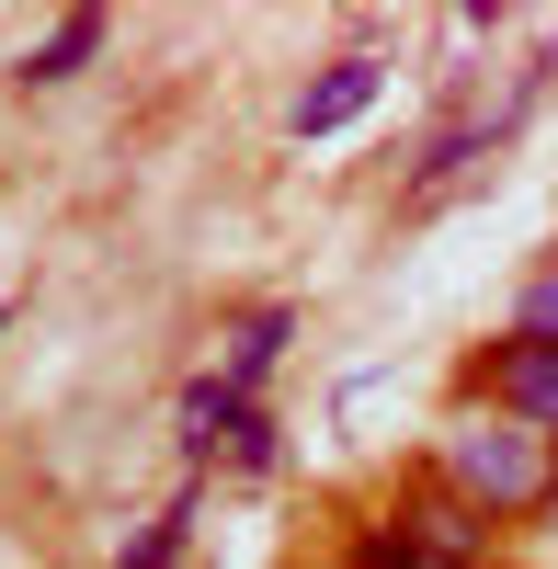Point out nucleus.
<instances>
[{"mask_svg":"<svg viewBox=\"0 0 558 569\" xmlns=\"http://www.w3.org/2000/svg\"><path fill=\"white\" fill-rule=\"evenodd\" d=\"M501 160V137H490V114H445L434 137H422V160H410V182H399V206L410 217H434L445 194H468V182Z\"/></svg>","mask_w":558,"mask_h":569,"instance_id":"6","label":"nucleus"},{"mask_svg":"<svg viewBox=\"0 0 558 569\" xmlns=\"http://www.w3.org/2000/svg\"><path fill=\"white\" fill-rule=\"evenodd\" d=\"M388 512H399V525L422 536L445 569H501V536H490V525H479V512L456 501V490H434L422 467H399V479H388Z\"/></svg>","mask_w":558,"mask_h":569,"instance_id":"5","label":"nucleus"},{"mask_svg":"<svg viewBox=\"0 0 558 569\" xmlns=\"http://www.w3.org/2000/svg\"><path fill=\"white\" fill-rule=\"evenodd\" d=\"M501 330H525V342H558V240L514 273V308H501Z\"/></svg>","mask_w":558,"mask_h":569,"instance_id":"11","label":"nucleus"},{"mask_svg":"<svg viewBox=\"0 0 558 569\" xmlns=\"http://www.w3.org/2000/svg\"><path fill=\"white\" fill-rule=\"evenodd\" d=\"M297 330H308V308H297V297L228 308V319H217V376H228V388H251V399H262V376H273V365L297 353Z\"/></svg>","mask_w":558,"mask_h":569,"instance_id":"7","label":"nucleus"},{"mask_svg":"<svg viewBox=\"0 0 558 569\" xmlns=\"http://www.w3.org/2000/svg\"><path fill=\"white\" fill-rule=\"evenodd\" d=\"M0 342H12V308H0Z\"/></svg>","mask_w":558,"mask_h":569,"instance_id":"13","label":"nucleus"},{"mask_svg":"<svg viewBox=\"0 0 558 569\" xmlns=\"http://www.w3.org/2000/svg\"><path fill=\"white\" fill-rule=\"evenodd\" d=\"M331 569H445V558H434V547H422V536H410L399 512L377 501V512H353V525L331 536Z\"/></svg>","mask_w":558,"mask_h":569,"instance_id":"9","label":"nucleus"},{"mask_svg":"<svg viewBox=\"0 0 558 569\" xmlns=\"http://www.w3.org/2000/svg\"><path fill=\"white\" fill-rule=\"evenodd\" d=\"M273 467H286V421L217 365H195L182 376V479H273Z\"/></svg>","mask_w":558,"mask_h":569,"instance_id":"2","label":"nucleus"},{"mask_svg":"<svg viewBox=\"0 0 558 569\" xmlns=\"http://www.w3.org/2000/svg\"><path fill=\"white\" fill-rule=\"evenodd\" d=\"M456 399H490V410H514L525 433H547V445H558V342L490 330V342L456 365Z\"/></svg>","mask_w":558,"mask_h":569,"instance_id":"3","label":"nucleus"},{"mask_svg":"<svg viewBox=\"0 0 558 569\" xmlns=\"http://www.w3.org/2000/svg\"><path fill=\"white\" fill-rule=\"evenodd\" d=\"M195 512H206V479H182V490L149 512V525L114 547V569H182V547H195Z\"/></svg>","mask_w":558,"mask_h":569,"instance_id":"10","label":"nucleus"},{"mask_svg":"<svg viewBox=\"0 0 558 569\" xmlns=\"http://www.w3.org/2000/svg\"><path fill=\"white\" fill-rule=\"evenodd\" d=\"M536 536H558V490H547V512H536Z\"/></svg>","mask_w":558,"mask_h":569,"instance_id":"12","label":"nucleus"},{"mask_svg":"<svg viewBox=\"0 0 558 569\" xmlns=\"http://www.w3.org/2000/svg\"><path fill=\"white\" fill-rule=\"evenodd\" d=\"M410 467H422L434 490H456L490 536H536V512H547V490H558V445L525 433V421L490 410V399H445L434 445L410 456Z\"/></svg>","mask_w":558,"mask_h":569,"instance_id":"1","label":"nucleus"},{"mask_svg":"<svg viewBox=\"0 0 558 569\" xmlns=\"http://www.w3.org/2000/svg\"><path fill=\"white\" fill-rule=\"evenodd\" d=\"M103 46H114V12H103V0H80V12H58V23L23 46V69H12V80H23V91H69L91 58H103Z\"/></svg>","mask_w":558,"mask_h":569,"instance_id":"8","label":"nucleus"},{"mask_svg":"<svg viewBox=\"0 0 558 569\" xmlns=\"http://www.w3.org/2000/svg\"><path fill=\"white\" fill-rule=\"evenodd\" d=\"M377 103H388V58H377V46H342V58H319V69L297 80V103H286V137H297V149H319V137L365 126Z\"/></svg>","mask_w":558,"mask_h":569,"instance_id":"4","label":"nucleus"}]
</instances>
